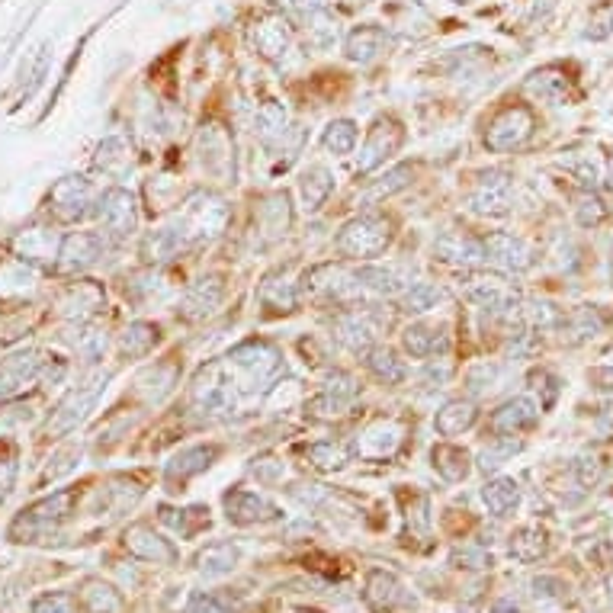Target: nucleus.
Instances as JSON below:
<instances>
[{"label": "nucleus", "mask_w": 613, "mask_h": 613, "mask_svg": "<svg viewBox=\"0 0 613 613\" xmlns=\"http://www.w3.org/2000/svg\"><path fill=\"white\" fill-rule=\"evenodd\" d=\"M235 389H264L283 370V354L270 341H244L225 357Z\"/></svg>", "instance_id": "f257e3e1"}, {"label": "nucleus", "mask_w": 613, "mask_h": 613, "mask_svg": "<svg viewBox=\"0 0 613 613\" xmlns=\"http://www.w3.org/2000/svg\"><path fill=\"white\" fill-rule=\"evenodd\" d=\"M392 244V222L376 212L350 219L337 235V251L350 260H373Z\"/></svg>", "instance_id": "f03ea898"}, {"label": "nucleus", "mask_w": 613, "mask_h": 613, "mask_svg": "<svg viewBox=\"0 0 613 613\" xmlns=\"http://www.w3.org/2000/svg\"><path fill=\"white\" fill-rule=\"evenodd\" d=\"M536 129V116L530 106H508L501 110L485 129V148L504 155V151H514L524 145Z\"/></svg>", "instance_id": "7ed1b4c3"}, {"label": "nucleus", "mask_w": 613, "mask_h": 613, "mask_svg": "<svg viewBox=\"0 0 613 613\" xmlns=\"http://www.w3.org/2000/svg\"><path fill=\"white\" fill-rule=\"evenodd\" d=\"M386 325H389V318H382V312H376L373 305H363V309H347V312L337 315L331 331L347 350L360 354V350L373 347V341L382 334Z\"/></svg>", "instance_id": "20e7f679"}, {"label": "nucleus", "mask_w": 613, "mask_h": 613, "mask_svg": "<svg viewBox=\"0 0 613 613\" xmlns=\"http://www.w3.org/2000/svg\"><path fill=\"white\" fill-rule=\"evenodd\" d=\"M360 289L363 286L357 280V270L350 273L341 264H321L305 273V293L318 302H334V305L354 302L360 296Z\"/></svg>", "instance_id": "39448f33"}, {"label": "nucleus", "mask_w": 613, "mask_h": 613, "mask_svg": "<svg viewBox=\"0 0 613 613\" xmlns=\"http://www.w3.org/2000/svg\"><path fill=\"white\" fill-rule=\"evenodd\" d=\"M97 216H100V222H103V235H106V238H116V241L129 238V235L135 232V225H139V209H135L132 193L119 190V187L106 190V193L100 196Z\"/></svg>", "instance_id": "423d86ee"}, {"label": "nucleus", "mask_w": 613, "mask_h": 613, "mask_svg": "<svg viewBox=\"0 0 613 613\" xmlns=\"http://www.w3.org/2000/svg\"><path fill=\"white\" fill-rule=\"evenodd\" d=\"M94 187H90V180L84 177H65L55 183V190L49 193V209L61 222H78L84 219L90 206H94Z\"/></svg>", "instance_id": "0eeeda50"}, {"label": "nucleus", "mask_w": 613, "mask_h": 613, "mask_svg": "<svg viewBox=\"0 0 613 613\" xmlns=\"http://www.w3.org/2000/svg\"><path fill=\"white\" fill-rule=\"evenodd\" d=\"M225 216H228V209H225V203H222L219 196L199 193V196L190 199L187 209H183L180 228H183V232H187L190 241H199V238H206V235L222 232Z\"/></svg>", "instance_id": "6e6552de"}, {"label": "nucleus", "mask_w": 613, "mask_h": 613, "mask_svg": "<svg viewBox=\"0 0 613 613\" xmlns=\"http://www.w3.org/2000/svg\"><path fill=\"white\" fill-rule=\"evenodd\" d=\"M103 386H106V376H97V379H90V382H84V386L74 389V392L65 398V402L58 405L55 415H52L49 434H71L74 427H78V424L87 418V411L94 408V402L100 398Z\"/></svg>", "instance_id": "1a4fd4ad"}, {"label": "nucleus", "mask_w": 613, "mask_h": 613, "mask_svg": "<svg viewBox=\"0 0 613 613\" xmlns=\"http://www.w3.org/2000/svg\"><path fill=\"white\" fill-rule=\"evenodd\" d=\"M482 251H485V264H492L504 273H524L533 267V251L524 238L495 232L482 241Z\"/></svg>", "instance_id": "9d476101"}, {"label": "nucleus", "mask_w": 613, "mask_h": 613, "mask_svg": "<svg viewBox=\"0 0 613 613\" xmlns=\"http://www.w3.org/2000/svg\"><path fill=\"white\" fill-rule=\"evenodd\" d=\"M469 209L479 216H504L511 209V174L488 171L469 193Z\"/></svg>", "instance_id": "9b49d317"}, {"label": "nucleus", "mask_w": 613, "mask_h": 613, "mask_svg": "<svg viewBox=\"0 0 613 613\" xmlns=\"http://www.w3.org/2000/svg\"><path fill=\"white\" fill-rule=\"evenodd\" d=\"M536 421H540V408H536V402L527 395H517V398H508V402L488 418V431H492L495 437H517L524 431H533Z\"/></svg>", "instance_id": "f8f14e48"}, {"label": "nucleus", "mask_w": 613, "mask_h": 613, "mask_svg": "<svg viewBox=\"0 0 613 613\" xmlns=\"http://www.w3.org/2000/svg\"><path fill=\"white\" fill-rule=\"evenodd\" d=\"M469 302L479 305L482 312H492V315H514L520 312V293L504 283L501 277H479L469 283Z\"/></svg>", "instance_id": "ddd939ff"}, {"label": "nucleus", "mask_w": 613, "mask_h": 613, "mask_svg": "<svg viewBox=\"0 0 613 613\" xmlns=\"http://www.w3.org/2000/svg\"><path fill=\"white\" fill-rule=\"evenodd\" d=\"M450 328L447 325H424V321H415L408 325L402 334V347L408 357L415 360H431V357H447L450 354Z\"/></svg>", "instance_id": "4468645a"}, {"label": "nucleus", "mask_w": 613, "mask_h": 613, "mask_svg": "<svg viewBox=\"0 0 613 613\" xmlns=\"http://www.w3.org/2000/svg\"><path fill=\"white\" fill-rule=\"evenodd\" d=\"M106 251V235L100 232H74L61 241L58 257H61V270L68 273H78L87 270L90 264H97Z\"/></svg>", "instance_id": "2eb2a0df"}, {"label": "nucleus", "mask_w": 613, "mask_h": 613, "mask_svg": "<svg viewBox=\"0 0 613 613\" xmlns=\"http://www.w3.org/2000/svg\"><path fill=\"white\" fill-rule=\"evenodd\" d=\"M434 254H437V260H443V264H456V267H482L485 264L482 241L459 235V232H443L434 241Z\"/></svg>", "instance_id": "dca6fc26"}, {"label": "nucleus", "mask_w": 613, "mask_h": 613, "mask_svg": "<svg viewBox=\"0 0 613 613\" xmlns=\"http://www.w3.org/2000/svg\"><path fill=\"white\" fill-rule=\"evenodd\" d=\"M398 145H402V129L392 119H379L370 129V139L363 145V158H360V171H373L376 164H382L389 155H395Z\"/></svg>", "instance_id": "f3484780"}, {"label": "nucleus", "mask_w": 613, "mask_h": 613, "mask_svg": "<svg viewBox=\"0 0 613 613\" xmlns=\"http://www.w3.org/2000/svg\"><path fill=\"white\" fill-rule=\"evenodd\" d=\"M199 151H203V167L209 174L228 177L235 171L232 142H228V135L219 126H206L203 132H199Z\"/></svg>", "instance_id": "a211bd4d"}, {"label": "nucleus", "mask_w": 613, "mask_h": 613, "mask_svg": "<svg viewBox=\"0 0 613 613\" xmlns=\"http://www.w3.org/2000/svg\"><path fill=\"white\" fill-rule=\"evenodd\" d=\"M225 511H228V520H235V524H254V520L277 517V508H273L264 495L251 492V488H235V492H228Z\"/></svg>", "instance_id": "6ab92c4d"}, {"label": "nucleus", "mask_w": 613, "mask_h": 613, "mask_svg": "<svg viewBox=\"0 0 613 613\" xmlns=\"http://www.w3.org/2000/svg\"><path fill=\"white\" fill-rule=\"evenodd\" d=\"M357 280L363 289H373L379 296H402L411 286V273L405 267H379V264H366L357 270Z\"/></svg>", "instance_id": "aec40b11"}, {"label": "nucleus", "mask_w": 613, "mask_h": 613, "mask_svg": "<svg viewBox=\"0 0 613 613\" xmlns=\"http://www.w3.org/2000/svg\"><path fill=\"white\" fill-rule=\"evenodd\" d=\"M222 296H225L222 280L219 277H203V280L187 289V296H183V305H180V315L190 318V321L206 318L209 312L219 309Z\"/></svg>", "instance_id": "412c9836"}, {"label": "nucleus", "mask_w": 613, "mask_h": 613, "mask_svg": "<svg viewBox=\"0 0 613 613\" xmlns=\"http://www.w3.org/2000/svg\"><path fill=\"white\" fill-rule=\"evenodd\" d=\"M39 373H42V360L36 354H13L7 360H0V398L17 395Z\"/></svg>", "instance_id": "4be33fe9"}, {"label": "nucleus", "mask_w": 613, "mask_h": 613, "mask_svg": "<svg viewBox=\"0 0 613 613\" xmlns=\"http://www.w3.org/2000/svg\"><path fill=\"white\" fill-rule=\"evenodd\" d=\"M219 453L222 450L216 447V443H196V447H190V450H180L171 459V466H167V479H190V475H196V472H206L219 459Z\"/></svg>", "instance_id": "5701e85b"}, {"label": "nucleus", "mask_w": 613, "mask_h": 613, "mask_svg": "<svg viewBox=\"0 0 613 613\" xmlns=\"http://www.w3.org/2000/svg\"><path fill=\"white\" fill-rule=\"evenodd\" d=\"M475 418H479V408H475V402H469V398H453V402H447L434 418V427L443 434V437H456L469 431V427L475 424Z\"/></svg>", "instance_id": "b1692460"}, {"label": "nucleus", "mask_w": 613, "mask_h": 613, "mask_svg": "<svg viewBox=\"0 0 613 613\" xmlns=\"http://www.w3.org/2000/svg\"><path fill=\"white\" fill-rule=\"evenodd\" d=\"M366 370H370L382 382V386H402V382L408 379L405 360H398V354L389 347H370V350H366Z\"/></svg>", "instance_id": "393cba45"}, {"label": "nucleus", "mask_w": 613, "mask_h": 613, "mask_svg": "<svg viewBox=\"0 0 613 613\" xmlns=\"http://www.w3.org/2000/svg\"><path fill=\"white\" fill-rule=\"evenodd\" d=\"M187 244H193V241L187 238V232H183L180 222H177V225H171V228H161V232L148 235L142 254H145V260H151V264H161V260L177 257L183 248H187Z\"/></svg>", "instance_id": "a878e982"}, {"label": "nucleus", "mask_w": 613, "mask_h": 613, "mask_svg": "<svg viewBox=\"0 0 613 613\" xmlns=\"http://www.w3.org/2000/svg\"><path fill=\"white\" fill-rule=\"evenodd\" d=\"M158 341H161V328L158 325H151V321H132V325L119 337V350L126 357L139 360V357H148Z\"/></svg>", "instance_id": "bb28decb"}, {"label": "nucleus", "mask_w": 613, "mask_h": 613, "mask_svg": "<svg viewBox=\"0 0 613 613\" xmlns=\"http://www.w3.org/2000/svg\"><path fill=\"white\" fill-rule=\"evenodd\" d=\"M260 305H264L270 315L296 312V305H299V289H296V283L280 280V277L264 280V286H260Z\"/></svg>", "instance_id": "cd10ccee"}, {"label": "nucleus", "mask_w": 613, "mask_h": 613, "mask_svg": "<svg viewBox=\"0 0 613 613\" xmlns=\"http://www.w3.org/2000/svg\"><path fill=\"white\" fill-rule=\"evenodd\" d=\"M126 546L135 556H142L148 562H174V549L167 540H161L158 533H151L148 527H132L126 533Z\"/></svg>", "instance_id": "c85d7f7f"}, {"label": "nucleus", "mask_w": 613, "mask_h": 613, "mask_svg": "<svg viewBox=\"0 0 613 613\" xmlns=\"http://www.w3.org/2000/svg\"><path fill=\"white\" fill-rule=\"evenodd\" d=\"M482 501L495 517H508L520 504V488L514 479H492L482 488Z\"/></svg>", "instance_id": "c756f323"}, {"label": "nucleus", "mask_w": 613, "mask_h": 613, "mask_svg": "<svg viewBox=\"0 0 613 613\" xmlns=\"http://www.w3.org/2000/svg\"><path fill=\"white\" fill-rule=\"evenodd\" d=\"M527 90L546 103H565V97H569V78L556 68H543L527 78Z\"/></svg>", "instance_id": "7c9ffc66"}, {"label": "nucleus", "mask_w": 613, "mask_h": 613, "mask_svg": "<svg viewBox=\"0 0 613 613\" xmlns=\"http://www.w3.org/2000/svg\"><path fill=\"white\" fill-rule=\"evenodd\" d=\"M434 459V469L450 482H463L469 475V453L463 447H453V443H440L431 453Z\"/></svg>", "instance_id": "2f4dec72"}, {"label": "nucleus", "mask_w": 613, "mask_h": 613, "mask_svg": "<svg viewBox=\"0 0 613 613\" xmlns=\"http://www.w3.org/2000/svg\"><path fill=\"white\" fill-rule=\"evenodd\" d=\"M299 190H302L305 206H309V209H318V206L328 199V193L334 190V174L328 171V167L312 164L309 171L302 174V180H299Z\"/></svg>", "instance_id": "473e14b6"}, {"label": "nucleus", "mask_w": 613, "mask_h": 613, "mask_svg": "<svg viewBox=\"0 0 613 613\" xmlns=\"http://www.w3.org/2000/svg\"><path fill=\"white\" fill-rule=\"evenodd\" d=\"M305 456L312 459V466L321 469V472H337V469H344L347 466V447L344 443H334V440H318V443H309L305 447Z\"/></svg>", "instance_id": "72a5a7b5"}, {"label": "nucleus", "mask_w": 613, "mask_h": 613, "mask_svg": "<svg viewBox=\"0 0 613 613\" xmlns=\"http://www.w3.org/2000/svg\"><path fill=\"white\" fill-rule=\"evenodd\" d=\"M386 49V36H382V29H357L354 36L347 39V58L350 61H373L376 55H382Z\"/></svg>", "instance_id": "f704fd0d"}, {"label": "nucleus", "mask_w": 613, "mask_h": 613, "mask_svg": "<svg viewBox=\"0 0 613 613\" xmlns=\"http://www.w3.org/2000/svg\"><path fill=\"white\" fill-rule=\"evenodd\" d=\"M559 325L569 331L572 344H581V341H588V337H597V331H604L607 321L597 309H575L569 318H562Z\"/></svg>", "instance_id": "c9c22d12"}, {"label": "nucleus", "mask_w": 613, "mask_h": 613, "mask_svg": "<svg viewBox=\"0 0 613 613\" xmlns=\"http://www.w3.org/2000/svg\"><path fill=\"white\" fill-rule=\"evenodd\" d=\"M254 42H257L260 55L280 58V55H286V49H289V33H286V26H283L280 20H264V23L254 29Z\"/></svg>", "instance_id": "e433bc0d"}, {"label": "nucleus", "mask_w": 613, "mask_h": 613, "mask_svg": "<svg viewBox=\"0 0 613 613\" xmlns=\"http://www.w3.org/2000/svg\"><path fill=\"white\" fill-rule=\"evenodd\" d=\"M289 129V119H286V110L280 103H267L264 110L257 113V135H260V142H267V145H277L283 135Z\"/></svg>", "instance_id": "4c0bfd02"}, {"label": "nucleus", "mask_w": 613, "mask_h": 613, "mask_svg": "<svg viewBox=\"0 0 613 613\" xmlns=\"http://www.w3.org/2000/svg\"><path fill=\"white\" fill-rule=\"evenodd\" d=\"M235 562H238V549L228 546V543L209 546V549H203V553H199V559H196L199 572H203V575H225V572L235 569Z\"/></svg>", "instance_id": "58836bf2"}, {"label": "nucleus", "mask_w": 613, "mask_h": 613, "mask_svg": "<svg viewBox=\"0 0 613 613\" xmlns=\"http://www.w3.org/2000/svg\"><path fill=\"white\" fill-rule=\"evenodd\" d=\"M443 299V289L434 283H411L405 293H402V309L411 315H421V312H431L437 309V302Z\"/></svg>", "instance_id": "ea45409f"}, {"label": "nucleus", "mask_w": 613, "mask_h": 613, "mask_svg": "<svg viewBox=\"0 0 613 613\" xmlns=\"http://www.w3.org/2000/svg\"><path fill=\"white\" fill-rule=\"evenodd\" d=\"M546 533L540 527H524V530H517L511 536V553L520 559V562H533V559H540L546 553Z\"/></svg>", "instance_id": "a19ab883"}, {"label": "nucleus", "mask_w": 613, "mask_h": 613, "mask_svg": "<svg viewBox=\"0 0 613 613\" xmlns=\"http://www.w3.org/2000/svg\"><path fill=\"white\" fill-rule=\"evenodd\" d=\"M321 145H325L328 151H334V155H350V151L357 148V126L350 119L331 122V126L325 129V135H321Z\"/></svg>", "instance_id": "79ce46f5"}, {"label": "nucleus", "mask_w": 613, "mask_h": 613, "mask_svg": "<svg viewBox=\"0 0 613 613\" xmlns=\"http://www.w3.org/2000/svg\"><path fill=\"white\" fill-rule=\"evenodd\" d=\"M408 183H411V167L408 164H398V167H392L386 177L376 180L373 187L363 193V203H376V199H382V196H392L398 190H405Z\"/></svg>", "instance_id": "37998d69"}, {"label": "nucleus", "mask_w": 613, "mask_h": 613, "mask_svg": "<svg viewBox=\"0 0 613 613\" xmlns=\"http://www.w3.org/2000/svg\"><path fill=\"white\" fill-rule=\"evenodd\" d=\"M100 302H103L100 286H94V283H78V286L71 289V296H68V302H65V309H68V315L84 318V315H90V312H97V309H100Z\"/></svg>", "instance_id": "c03bdc74"}, {"label": "nucleus", "mask_w": 613, "mask_h": 613, "mask_svg": "<svg viewBox=\"0 0 613 613\" xmlns=\"http://www.w3.org/2000/svg\"><path fill=\"white\" fill-rule=\"evenodd\" d=\"M517 450H520V443H514L511 437H498V440H492V447L482 450L479 469H482V472H495V469H501L504 463H508V459H511Z\"/></svg>", "instance_id": "a18cd8bd"}, {"label": "nucleus", "mask_w": 613, "mask_h": 613, "mask_svg": "<svg viewBox=\"0 0 613 613\" xmlns=\"http://www.w3.org/2000/svg\"><path fill=\"white\" fill-rule=\"evenodd\" d=\"M498 376H501V370L495 363H475V366H469V373H466V386H469L472 395L492 392L498 386Z\"/></svg>", "instance_id": "49530a36"}, {"label": "nucleus", "mask_w": 613, "mask_h": 613, "mask_svg": "<svg viewBox=\"0 0 613 613\" xmlns=\"http://www.w3.org/2000/svg\"><path fill=\"white\" fill-rule=\"evenodd\" d=\"M398 591H402V588H398V581H395L392 575L376 572V575L370 578V591H366V597H370L376 607H392L395 597H398Z\"/></svg>", "instance_id": "de8ad7c7"}, {"label": "nucleus", "mask_w": 613, "mask_h": 613, "mask_svg": "<svg viewBox=\"0 0 613 613\" xmlns=\"http://www.w3.org/2000/svg\"><path fill=\"white\" fill-rule=\"evenodd\" d=\"M139 382H151V395H148V402H161V398L174 389V382H177V370L174 366H155V370H148Z\"/></svg>", "instance_id": "09e8293b"}, {"label": "nucleus", "mask_w": 613, "mask_h": 613, "mask_svg": "<svg viewBox=\"0 0 613 613\" xmlns=\"http://www.w3.org/2000/svg\"><path fill=\"white\" fill-rule=\"evenodd\" d=\"M321 392H328L334 398H344V402H354V398L360 395V382L350 373H344V370H334V373L325 376V389H321Z\"/></svg>", "instance_id": "8fccbe9b"}, {"label": "nucleus", "mask_w": 613, "mask_h": 613, "mask_svg": "<svg viewBox=\"0 0 613 613\" xmlns=\"http://www.w3.org/2000/svg\"><path fill=\"white\" fill-rule=\"evenodd\" d=\"M575 219H578V225L594 228V225H601L607 219V206L597 196H581L578 206H575Z\"/></svg>", "instance_id": "3c124183"}, {"label": "nucleus", "mask_w": 613, "mask_h": 613, "mask_svg": "<svg viewBox=\"0 0 613 613\" xmlns=\"http://www.w3.org/2000/svg\"><path fill=\"white\" fill-rule=\"evenodd\" d=\"M601 475H604V459H601V456L585 453V456L575 459V479L585 485V488H591V485L601 482Z\"/></svg>", "instance_id": "603ef678"}, {"label": "nucleus", "mask_w": 613, "mask_h": 613, "mask_svg": "<svg viewBox=\"0 0 613 613\" xmlns=\"http://www.w3.org/2000/svg\"><path fill=\"white\" fill-rule=\"evenodd\" d=\"M100 167L103 171H116V167H126L129 164V155H126V145H122V139H106L103 145H100Z\"/></svg>", "instance_id": "864d4df0"}, {"label": "nucleus", "mask_w": 613, "mask_h": 613, "mask_svg": "<svg viewBox=\"0 0 613 613\" xmlns=\"http://www.w3.org/2000/svg\"><path fill=\"white\" fill-rule=\"evenodd\" d=\"M524 321L530 328H556L562 321V315L553 309V305L536 302V305H527V309H524Z\"/></svg>", "instance_id": "5fc2aeb1"}, {"label": "nucleus", "mask_w": 613, "mask_h": 613, "mask_svg": "<svg viewBox=\"0 0 613 613\" xmlns=\"http://www.w3.org/2000/svg\"><path fill=\"white\" fill-rule=\"evenodd\" d=\"M450 363L447 360H431V363H427V370H424V386L427 389H443V386H447V379H450Z\"/></svg>", "instance_id": "6e6d98bb"}, {"label": "nucleus", "mask_w": 613, "mask_h": 613, "mask_svg": "<svg viewBox=\"0 0 613 613\" xmlns=\"http://www.w3.org/2000/svg\"><path fill=\"white\" fill-rule=\"evenodd\" d=\"M280 4L289 10V13H299V17H312V13H321L331 0H280Z\"/></svg>", "instance_id": "4d7b16f0"}, {"label": "nucleus", "mask_w": 613, "mask_h": 613, "mask_svg": "<svg viewBox=\"0 0 613 613\" xmlns=\"http://www.w3.org/2000/svg\"><path fill=\"white\" fill-rule=\"evenodd\" d=\"M588 379H591V386H594V389H601V392H613V363H607V366H597V370H591V373H588Z\"/></svg>", "instance_id": "13d9d810"}, {"label": "nucleus", "mask_w": 613, "mask_h": 613, "mask_svg": "<svg viewBox=\"0 0 613 613\" xmlns=\"http://www.w3.org/2000/svg\"><path fill=\"white\" fill-rule=\"evenodd\" d=\"M190 613H225L216 601H212V597H199V601L190 607Z\"/></svg>", "instance_id": "bf43d9fd"}, {"label": "nucleus", "mask_w": 613, "mask_h": 613, "mask_svg": "<svg viewBox=\"0 0 613 613\" xmlns=\"http://www.w3.org/2000/svg\"><path fill=\"white\" fill-rule=\"evenodd\" d=\"M495 613H517V607H511V601H501V604L495 607Z\"/></svg>", "instance_id": "052dcab7"}, {"label": "nucleus", "mask_w": 613, "mask_h": 613, "mask_svg": "<svg viewBox=\"0 0 613 613\" xmlns=\"http://www.w3.org/2000/svg\"><path fill=\"white\" fill-rule=\"evenodd\" d=\"M607 588H610V604H613V578L607 581Z\"/></svg>", "instance_id": "680f3d73"}]
</instances>
